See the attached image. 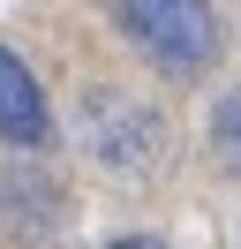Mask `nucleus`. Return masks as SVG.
Wrapping results in <instances>:
<instances>
[{
	"mask_svg": "<svg viewBox=\"0 0 241 249\" xmlns=\"http://www.w3.org/2000/svg\"><path fill=\"white\" fill-rule=\"evenodd\" d=\"M113 16L166 76H196V68L219 61V16H211V0H113Z\"/></svg>",
	"mask_w": 241,
	"mask_h": 249,
	"instance_id": "obj_1",
	"label": "nucleus"
},
{
	"mask_svg": "<svg viewBox=\"0 0 241 249\" xmlns=\"http://www.w3.org/2000/svg\"><path fill=\"white\" fill-rule=\"evenodd\" d=\"M83 143L105 159L113 174H158L166 159V121L136 98L105 91V98H83Z\"/></svg>",
	"mask_w": 241,
	"mask_h": 249,
	"instance_id": "obj_2",
	"label": "nucleus"
},
{
	"mask_svg": "<svg viewBox=\"0 0 241 249\" xmlns=\"http://www.w3.org/2000/svg\"><path fill=\"white\" fill-rule=\"evenodd\" d=\"M53 136V106H45L38 76H30V61L15 46H0V143H15V151H38V143Z\"/></svg>",
	"mask_w": 241,
	"mask_h": 249,
	"instance_id": "obj_3",
	"label": "nucleus"
},
{
	"mask_svg": "<svg viewBox=\"0 0 241 249\" xmlns=\"http://www.w3.org/2000/svg\"><path fill=\"white\" fill-rule=\"evenodd\" d=\"M211 159H219L226 174H241V91H226L219 106H211Z\"/></svg>",
	"mask_w": 241,
	"mask_h": 249,
	"instance_id": "obj_4",
	"label": "nucleus"
},
{
	"mask_svg": "<svg viewBox=\"0 0 241 249\" xmlns=\"http://www.w3.org/2000/svg\"><path fill=\"white\" fill-rule=\"evenodd\" d=\"M105 249H166L158 234H120V242H105Z\"/></svg>",
	"mask_w": 241,
	"mask_h": 249,
	"instance_id": "obj_5",
	"label": "nucleus"
}]
</instances>
